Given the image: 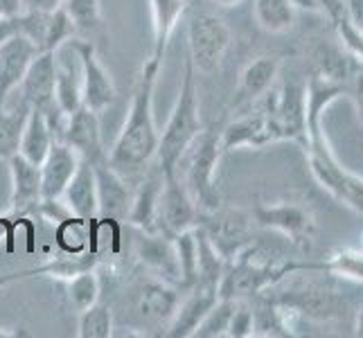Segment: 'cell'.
I'll list each match as a JSON object with an SVG mask.
<instances>
[{
  "mask_svg": "<svg viewBox=\"0 0 363 338\" xmlns=\"http://www.w3.org/2000/svg\"><path fill=\"white\" fill-rule=\"evenodd\" d=\"M160 66L162 61L156 57H149L145 61L131 97L129 116L124 120V127L108 154L111 167L120 171L124 179L143 174L152 158H156L160 133L156 131L154 120V91Z\"/></svg>",
  "mask_w": 363,
  "mask_h": 338,
  "instance_id": "6da1fadb",
  "label": "cell"
},
{
  "mask_svg": "<svg viewBox=\"0 0 363 338\" xmlns=\"http://www.w3.org/2000/svg\"><path fill=\"white\" fill-rule=\"evenodd\" d=\"M203 131L201 122V108H199V91H196V70L192 61H185L183 84L174 104L165 129L158 135V149H156V165L162 169L165 176H177L179 165L196 140V135Z\"/></svg>",
  "mask_w": 363,
  "mask_h": 338,
  "instance_id": "7a4b0ae2",
  "label": "cell"
},
{
  "mask_svg": "<svg viewBox=\"0 0 363 338\" xmlns=\"http://www.w3.org/2000/svg\"><path fill=\"white\" fill-rule=\"evenodd\" d=\"M221 154L219 133L203 129L183 156L185 169L181 183L192 196L194 205L201 210V215L221 208V194L217 187V167Z\"/></svg>",
  "mask_w": 363,
  "mask_h": 338,
  "instance_id": "3957f363",
  "label": "cell"
},
{
  "mask_svg": "<svg viewBox=\"0 0 363 338\" xmlns=\"http://www.w3.org/2000/svg\"><path fill=\"white\" fill-rule=\"evenodd\" d=\"M129 307L131 318L138 320L140 327H156L165 334L169 320L174 318L181 303L179 286H174L154 275H143L131 284L129 291Z\"/></svg>",
  "mask_w": 363,
  "mask_h": 338,
  "instance_id": "277c9868",
  "label": "cell"
},
{
  "mask_svg": "<svg viewBox=\"0 0 363 338\" xmlns=\"http://www.w3.org/2000/svg\"><path fill=\"white\" fill-rule=\"evenodd\" d=\"M307 156H309V169L323 190L330 192L336 201L345 203L347 208L363 212V179L341 167V162L332 154L325 133L318 140L307 145Z\"/></svg>",
  "mask_w": 363,
  "mask_h": 338,
  "instance_id": "5b68a950",
  "label": "cell"
},
{
  "mask_svg": "<svg viewBox=\"0 0 363 338\" xmlns=\"http://www.w3.org/2000/svg\"><path fill=\"white\" fill-rule=\"evenodd\" d=\"M187 47L196 72L212 74L230 47V30L215 14H194L187 23Z\"/></svg>",
  "mask_w": 363,
  "mask_h": 338,
  "instance_id": "8992f818",
  "label": "cell"
},
{
  "mask_svg": "<svg viewBox=\"0 0 363 338\" xmlns=\"http://www.w3.org/2000/svg\"><path fill=\"white\" fill-rule=\"evenodd\" d=\"M201 221V210L187 194L185 185L177 176H165L162 192L158 198V212H156V230L165 237H177L179 232L192 230Z\"/></svg>",
  "mask_w": 363,
  "mask_h": 338,
  "instance_id": "52a82bcc",
  "label": "cell"
},
{
  "mask_svg": "<svg viewBox=\"0 0 363 338\" xmlns=\"http://www.w3.org/2000/svg\"><path fill=\"white\" fill-rule=\"evenodd\" d=\"M70 47L79 59L82 66V99L84 106H89L95 113L106 111L111 104L116 102L118 91L111 72L104 68V64L97 57V50L91 41H79L72 39Z\"/></svg>",
  "mask_w": 363,
  "mask_h": 338,
  "instance_id": "ba28073f",
  "label": "cell"
},
{
  "mask_svg": "<svg viewBox=\"0 0 363 338\" xmlns=\"http://www.w3.org/2000/svg\"><path fill=\"white\" fill-rule=\"evenodd\" d=\"M253 223L255 221L250 212L221 210V208L215 212H208V215H201V221H199V225L210 237V242L217 246L221 257L226 259V264L250 244L248 235Z\"/></svg>",
  "mask_w": 363,
  "mask_h": 338,
  "instance_id": "9c48e42d",
  "label": "cell"
},
{
  "mask_svg": "<svg viewBox=\"0 0 363 338\" xmlns=\"http://www.w3.org/2000/svg\"><path fill=\"white\" fill-rule=\"evenodd\" d=\"M267 106L273 129L280 140H303L307 145V120H305V86L286 84L280 93H267Z\"/></svg>",
  "mask_w": 363,
  "mask_h": 338,
  "instance_id": "30bf717a",
  "label": "cell"
},
{
  "mask_svg": "<svg viewBox=\"0 0 363 338\" xmlns=\"http://www.w3.org/2000/svg\"><path fill=\"white\" fill-rule=\"evenodd\" d=\"M259 295H264V293H259ZM267 298L294 311V316L318 320V322L343 316V311L347 307L345 300L339 298L334 291H325L323 286H314V284L294 286V289H286L275 295L269 293Z\"/></svg>",
  "mask_w": 363,
  "mask_h": 338,
  "instance_id": "8fae6325",
  "label": "cell"
},
{
  "mask_svg": "<svg viewBox=\"0 0 363 338\" xmlns=\"http://www.w3.org/2000/svg\"><path fill=\"white\" fill-rule=\"evenodd\" d=\"M259 99L262 102L255 111H250L240 120L230 122L228 127L219 133V145L223 154L233 152V149H240V147H264L271 142H278V133L273 129L264 95Z\"/></svg>",
  "mask_w": 363,
  "mask_h": 338,
  "instance_id": "7c38bea8",
  "label": "cell"
},
{
  "mask_svg": "<svg viewBox=\"0 0 363 338\" xmlns=\"http://www.w3.org/2000/svg\"><path fill=\"white\" fill-rule=\"evenodd\" d=\"M133 253L138 264H140L149 275L165 280L181 289V271L177 261V250L169 237L160 232H140L133 246Z\"/></svg>",
  "mask_w": 363,
  "mask_h": 338,
  "instance_id": "4fadbf2b",
  "label": "cell"
},
{
  "mask_svg": "<svg viewBox=\"0 0 363 338\" xmlns=\"http://www.w3.org/2000/svg\"><path fill=\"white\" fill-rule=\"evenodd\" d=\"M93 169H95L97 203H99L97 219H102V221L127 219V212L131 208V198H133V190L129 187L127 179L111 167L108 158L93 162Z\"/></svg>",
  "mask_w": 363,
  "mask_h": 338,
  "instance_id": "5bb4252c",
  "label": "cell"
},
{
  "mask_svg": "<svg viewBox=\"0 0 363 338\" xmlns=\"http://www.w3.org/2000/svg\"><path fill=\"white\" fill-rule=\"evenodd\" d=\"M61 140L70 145L84 160L91 165L99 160H106L104 142H102V127H99V113L91 111L89 106H79L66 118Z\"/></svg>",
  "mask_w": 363,
  "mask_h": 338,
  "instance_id": "9a60e30c",
  "label": "cell"
},
{
  "mask_svg": "<svg viewBox=\"0 0 363 338\" xmlns=\"http://www.w3.org/2000/svg\"><path fill=\"white\" fill-rule=\"evenodd\" d=\"M55 84H57V52H39L25 72L21 81L23 102L36 111L59 108L55 102Z\"/></svg>",
  "mask_w": 363,
  "mask_h": 338,
  "instance_id": "2e32d148",
  "label": "cell"
},
{
  "mask_svg": "<svg viewBox=\"0 0 363 338\" xmlns=\"http://www.w3.org/2000/svg\"><path fill=\"white\" fill-rule=\"evenodd\" d=\"M9 176H11V196H9V212L11 215H28L41 203V165H34L21 154L7 160Z\"/></svg>",
  "mask_w": 363,
  "mask_h": 338,
  "instance_id": "e0dca14e",
  "label": "cell"
},
{
  "mask_svg": "<svg viewBox=\"0 0 363 338\" xmlns=\"http://www.w3.org/2000/svg\"><path fill=\"white\" fill-rule=\"evenodd\" d=\"M217 300H219V289L215 284H203V282L192 284L187 298L179 303V309H177V314H174V318L169 320L165 336L167 338H192L199 322L206 318V314L215 307Z\"/></svg>",
  "mask_w": 363,
  "mask_h": 338,
  "instance_id": "ac0fdd59",
  "label": "cell"
},
{
  "mask_svg": "<svg viewBox=\"0 0 363 338\" xmlns=\"http://www.w3.org/2000/svg\"><path fill=\"white\" fill-rule=\"evenodd\" d=\"M36 55L39 47L25 34H14L5 43H0V106L7 102L9 93L21 86Z\"/></svg>",
  "mask_w": 363,
  "mask_h": 338,
  "instance_id": "d6986e66",
  "label": "cell"
},
{
  "mask_svg": "<svg viewBox=\"0 0 363 338\" xmlns=\"http://www.w3.org/2000/svg\"><path fill=\"white\" fill-rule=\"evenodd\" d=\"M82 156L64 140H55L45 160L41 162V190L43 198H61L70 179L74 176Z\"/></svg>",
  "mask_w": 363,
  "mask_h": 338,
  "instance_id": "ffe728a7",
  "label": "cell"
},
{
  "mask_svg": "<svg viewBox=\"0 0 363 338\" xmlns=\"http://www.w3.org/2000/svg\"><path fill=\"white\" fill-rule=\"evenodd\" d=\"M165 183V174L158 165L147 167L145 179L133 192L131 208L127 212V223L140 232H158L156 230V212H158V198Z\"/></svg>",
  "mask_w": 363,
  "mask_h": 338,
  "instance_id": "44dd1931",
  "label": "cell"
},
{
  "mask_svg": "<svg viewBox=\"0 0 363 338\" xmlns=\"http://www.w3.org/2000/svg\"><path fill=\"white\" fill-rule=\"evenodd\" d=\"M253 221L262 228H271L278 230L291 240H303V237L311 235V228H314V221H311V215L300 205L294 203H275V205H257L253 212Z\"/></svg>",
  "mask_w": 363,
  "mask_h": 338,
  "instance_id": "7402d4cb",
  "label": "cell"
},
{
  "mask_svg": "<svg viewBox=\"0 0 363 338\" xmlns=\"http://www.w3.org/2000/svg\"><path fill=\"white\" fill-rule=\"evenodd\" d=\"M102 257H99L97 250H82V253H61L52 259L43 261L41 266H34L30 271H23V273H11L14 275V282L16 280H28V278H50V280H61V282H68L74 275H79L84 271H91L97 269Z\"/></svg>",
  "mask_w": 363,
  "mask_h": 338,
  "instance_id": "603a6c76",
  "label": "cell"
},
{
  "mask_svg": "<svg viewBox=\"0 0 363 338\" xmlns=\"http://www.w3.org/2000/svg\"><path fill=\"white\" fill-rule=\"evenodd\" d=\"M66 205L70 208L72 217L84 221H95L99 217V203H97V183H95V169L89 160L79 162L77 171L70 179L64 196Z\"/></svg>",
  "mask_w": 363,
  "mask_h": 338,
  "instance_id": "cb8c5ba5",
  "label": "cell"
},
{
  "mask_svg": "<svg viewBox=\"0 0 363 338\" xmlns=\"http://www.w3.org/2000/svg\"><path fill=\"white\" fill-rule=\"evenodd\" d=\"M152 7V21H154V52L152 57L160 59L165 57V50L181 16L187 11L190 3L187 0H149Z\"/></svg>",
  "mask_w": 363,
  "mask_h": 338,
  "instance_id": "d4e9b609",
  "label": "cell"
},
{
  "mask_svg": "<svg viewBox=\"0 0 363 338\" xmlns=\"http://www.w3.org/2000/svg\"><path fill=\"white\" fill-rule=\"evenodd\" d=\"M280 61L275 57H257L242 70L240 77V97L246 102H255L262 95H267L273 81L278 79Z\"/></svg>",
  "mask_w": 363,
  "mask_h": 338,
  "instance_id": "484cf974",
  "label": "cell"
},
{
  "mask_svg": "<svg viewBox=\"0 0 363 338\" xmlns=\"http://www.w3.org/2000/svg\"><path fill=\"white\" fill-rule=\"evenodd\" d=\"M52 142H55V135L48 124L45 113L32 108L28 124H25L23 137H21L18 154L23 158H28L30 162H34V165H41L50 152V147H52Z\"/></svg>",
  "mask_w": 363,
  "mask_h": 338,
  "instance_id": "4316f807",
  "label": "cell"
},
{
  "mask_svg": "<svg viewBox=\"0 0 363 338\" xmlns=\"http://www.w3.org/2000/svg\"><path fill=\"white\" fill-rule=\"evenodd\" d=\"M30 106L23 102L14 108L0 106V160H9L11 156L18 154L21 137L25 131V124L30 118Z\"/></svg>",
  "mask_w": 363,
  "mask_h": 338,
  "instance_id": "83f0119b",
  "label": "cell"
},
{
  "mask_svg": "<svg viewBox=\"0 0 363 338\" xmlns=\"http://www.w3.org/2000/svg\"><path fill=\"white\" fill-rule=\"evenodd\" d=\"M196 271L199 278L196 282L203 284H215L219 289V282L226 271V259L221 257L217 246L210 242V237L201 225H196Z\"/></svg>",
  "mask_w": 363,
  "mask_h": 338,
  "instance_id": "f1b7e54d",
  "label": "cell"
},
{
  "mask_svg": "<svg viewBox=\"0 0 363 338\" xmlns=\"http://www.w3.org/2000/svg\"><path fill=\"white\" fill-rule=\"evenodd\" d=\"M255 21L269 34H284L294 28L296 9L291 0H255Z\"/></svg>",
  "mask_w": 363,
  "mask_h": 338,
  "instance_id": "f546056e",
  "label": "cell"
},
{
  "mask_svg": "<svg viewBox=\"0 0 363 338\" xmlns=\"http://www.w3.org/2000/svg\"><path fill=\"white\" fill-rule=\"evenodd\" d=\"M55 102H57L59 111L64 113L66 118L84 104V99H82V77H77L68 64H59V61H57Z\"/></svg>",
  "mask_w": 363,
  "mask_h": 338,
  "instance_id": "4dcf8cb0",
  "label": "cell"
},
{
  "mask_svg": "<svg viewBox=\"0 0 363 338\" xmlns=\"http://www.w3.org/2000/svg\"><path fill=\"white\" fill-rule=\"evenodd\" d=\"M91 221H84L77 217H70L64 223L57 225V246L64 253H82V250H97L95 235L89 230Z\"/></svg>",
  "mask_w": 363,
  "mask_h": 338,
  "instance_id": "1f68e13d",
  "label": "cell"
},
{
  "mask_svg": "<svg viewBox=\"0 0 363 338\" xmlns=\"http://www.w3.org/2000/svg\"><path fill=\"white\" fill-rule=\"evenodd\" d=\"M79 325H77V336L79 338H111L113 336V311L108 305L97 303L89 309L79 311Z\"/></svg>",
  "mask_w": 363,
  "mask_h": 338,
  "instance_id": "d6a6232c",
  "label": "cell"
},
{
  "mask_svg": "<svg viewBox=\"0 0 363 338\" xmlns=\"http://www.w3.org/2000/svg\"><path fill=\"white\" fill-rule=\"evenodd\" d=\"M174 250H177V261L181 271V289H190L196 284L199 271H196V228L179 232L172 237Z\"/></svg>",
  "mask_w": 363,
  "mask_h": 338,
  "instance_id": "836d02e7",
  "label": "cell"
},
{
  "mask_svg": "<svg viewBox=\"0 0 363 338\" xmlns=\"http://www.w3.org/2000/svg\"><path fill=\"white\" fill-rule=\"evenodd\" d=\"M68 286V298L72 307L77 311L89 309L91 305H95L99 300V293H102V280H99L97 269L84 271L79 275H74L66 282Z\"/></svg>",
  "mask_w": 363,
  "mask_h": 338,
  "instance_id": "e575fe53",
  "label": "cell"
},
{
  "mask_svg": "<svg viewBox=\"0 0 363 338\" xmlns=\"http://www.w3.org/2000/svg\"><path fill=\"white\" fill-rule=\"evenodd\" d=\"M235 305H237V300L219 298L215 303V307L206 314V318L199 322V327L194 329L192 338H221V336H226Z\"/></svg>",
  "mask_w": 363,
  "mask_h": 338,
  "instance_id": "d590c367",
  "label": "cell"
},
{
  "mask_svg": "<svg viewBox=\"0 0 363 338\" xmlns=\"http://www.w3.org/2000/svg\"><path fill=\"white\" fill-rule=\"evenodd\" d=\"M74 34H77V28H74L72 18L66 14L64 7H57L55 11H50L41 52H57L61 45L74 39Z\"/></svg>",
  "mask_w": 363,
  "mask_h": 338,
  "instance_id": "8d00e7d4",
  "label": "cell"
},
{
  "mask_svg": "<svg viewBox=\"0 0 363 338\" xmlns=\"http://www.w3.org/2000/svg\"><path fill=\"white\" fill-rule=\"evenodd\" d=\"M325 266L343 280L363 282V250H357V248L339 250V253H334L328 259V264Z\"/></svg>",
  "mask_w": 363,
  "mask_h": 338,
  "instance_id": "74e56055",
  "label": "cell"
},
{
  "mask_svg": "<svg viewBox=\"0 0 363 338\" xmlns=\"http://www.w3.org/2000/svg\"><path fill=\"white\" fill-rule=\"evenodd\" d=\"M66 14L72 18L77 30H93L102 23V7L99 0H66L64 5Z\"/></svg>",
  "mask_w": 363,
  "mask_h": 338,
  "instance_id": "f35d334b",
  "label": "cell"
},
{
  "mask_svg": "<svg viewBox=\"0 0 363 338\" xmlns=\"http://www.w3.org/2000/svg\"><path fill=\"white\" fill-rule=\"evenodd\" d=\"M226 336H230V338L253 336V305H248L246 300H237Z\"/></svg>",
  "mask_w": 363,
  "mask_h": 338,
  "instance_id": "ab89813d",
  "label": "cell"
},
{
  "mask_svg": "<svg viewBox=\"0 0 363 338\" xmlns=\"http://www.w3.org/2000/svg\"><path fill=\"white\" fill-rule=\"evenodd\" d=\"M357 66H352V72H350V91H352V97L357 102V108L363 118V64L354 61Z\"/></svg>",
  "mask_w": 363,
  "mask_h": 338,
  "instance_id": "60d3db41",
  "label": "cell"
},
{
  "mask_svg": "<svg viewBox=\"0 0 363 338\" xmlns=\"http://www.w3.org/2000/svg\"><path fill=\"white\" fill-rule=\"evenodd\" d=\"M21 30H23V14L11 18H0V43H5L9 36L21 34Z\"/></svg>",
  "mask_w": 363,
  "mask_h": 338,
  "instance_id": "b9f144b4",
  "label": "cell"
},
{
  "mask_svg": "<svg viewBox=\"0 0 363 338\" xmlns=\"http://www.w3.org/2000/svg\"><path fill=\"white\" fill-rule=\"evenodd\" d=\"M66 0H23V11H55Z\"/></svg>",
  "mask_w": 363,
  "mask_h": 338,
  "instance_id": "7bdbcfd3",
  "label": "cell"
},
{
  "mask_svg": "<svg viewBox=\"0 0 363 338\" xmlns=\"http://www.w3.org/2000/svg\"><path fill=\"white\" fill-rule=\"evenodd\" d=\"M23 14V0H0V18Z\"/></svg>",
  "mask_w": 363,
  "mask_h": 338,
  "instance_id": "ee69618b",
  "label": "cell"
},
{
  "mask_svg": "<svg viewBox=\"0 0 363 338\" xmlns=\"http://www.w3.org/2000/svg\"><path fill=\"white\" fill-rule=\"evenodd\" d=\"M294 9H305V11H323L318 0H291Z\"/></svg>",
  "mask_w": 363,
  "mask_h": 338,
  "instance_id": "f6af8a7d",
  "label": "cell"
},
{
  "mask_svg": "<svg viewBox=\"0 0 363 338\" xmlns=\"http://www.w3.org/2000/svg\"><path fill=\"white\" fill-rule=\"evenodd\" d=\"M18 336H30L28 332H11L7 327H0V338H18Z\"/></svg>",
  "mask_w": 363,
  "mask_h": 338,
  "instance_id": "bcb514c9",
  "label": "cell"
},
{
  "mask_svg": "<svg viewBox=\"0 0 363 338\" xmlns=\"http://www.w3.org/2000/svg\"><path fill=\"white\" fill-rule=\"evenodd\" d=\"M354 334L363 336V307L357 311V320H354Z\"/></svg>",
  "mask_w": 363,
  "mask_h": 338,
  "instance_id": "7dc6e473",
  "label": "cell"
},
{
  "mask_svg": "<svg viewBox=\"0 0 363 338\" xmlns=\"http://www.w3.org/2000/svg\"><path fill=\"white\" fill-rule=\"evenodd\" d=\"M215 5H219V7H223V9H230V7H237L242 3V0H212Z\"/></svg>",
  "mask_w": 363,
  "mask_h": 338,
  "instance_id": "c3c4849f",
  "label": "cell"
},
{
  "mask_svg": "<svg viewBox=\"0 0 363 338\" xmlns=\"http://www.w3.org/2000/svg\"><path fill=\"white\" fill-rule=\"evenodd\" d=\"M9 282H14V275H3V278H0V289H3V286L9 284Z\"/></svg>",
  "mask_w": 363,
  "mask_h": 338,
  "instance_id": "681fc988",
  "label": "cell"
},
{
  "mask_svg": "<svg viewBox=\"0 0 363 338\" xmlns=\"http://www.w3.org/2000/svg\"><path fill=\"white\" fill-rule=\"evenodd\" d=\"M354 23L359 25V30H361V34H363V11H361V16H359V18H357Z\"/></svg>",
  "mask_w": 363,
  "mask_h": 338,
  "instance_id": "f907efd6",
  "label": "cell"
},
{
  "mask_svg": "<svg viewBox=\"0 0 363 338\" xmlns=\"http://www.w3.org/2000/svg\"><path fill=\"white\" fill-rule=\"evenodd\" d=\"M347 3H350V0H347ZM347 3H345V5H347Z\"/></svg>",
  "mask_w": 363,
  "mask_h": 338,
  "instance_id": "816d5d0a",
  "label": "cell"
}]
</instances>
